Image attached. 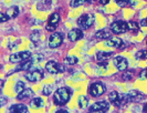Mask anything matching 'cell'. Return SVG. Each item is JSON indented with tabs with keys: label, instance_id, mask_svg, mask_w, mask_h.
<instances>
[{
	"label": "cell",
	"instance_id": "cell-5",
	"mask_svg": "<svg viewBox=\"0 0 147 113\" xmlns=\"http://www.w3.org/2000/svg\"><path fill=\"white\" fill-rule=\"evenodd\" d=\"M111 30L112 32L116 33V35H121V33H124L128 30V23L125 21H122V20H118L115 21L111 24Z\"/></svg>",
	"mask_w": 147,
	"mask_h": 113
},
{
	"label": "cell",
	"instance_id": "cell-11",
	"mask_svg": "<svg viewBox=\"0 0 147 113\" xmlns=\"http://www.w3.org/2000/svg\"><path fill=\"white\" fill-rule=\"evenodd\" d=\"M114 66L117 68L118 71H125L127 70V67H128V62H127V59L124 58V57H116L114 59Z\"/></svg>",
	"mask_w": 147,
	"mask_h": 113
},
{
	"label": "cell",
	"instance_id": "cell-7",
	"mask_svg": "<svg viewBox=\"0 0 147 113\" xmlns=\"http://www.w3.org/2000/svg\"><path fill=\"white\" fill-rule=\"evenodd\" d=\"M24 78H26L29 82H38V81H40V80L43 79V73H42L41 70L34 69V70L28 71V72L26 73V75H24Z\"/></svg>",
	"mask_w": 147,
	"mask_h": 113
},
{
	"label": "cell",
	"instance_id": "cell-2",
	"mask_svg": "<svg viewBox=\"0 0 147 113\" xmlns=\"http://www.w3.org/2000/svg\"><path fill=\"white\" fill-rule=\"evenodd\" d=\"M143 99H144V94L142 92L137 90H133L121 97V103H122V106H125L131 102H140Z\"/></svg>",
	"mask_w": 147,
	"mask_h": 113
},
{
	"label": "cell",
	"instance_id": "cell-27",
	"mask_svg": "<svg viewBox=\"0 0 147 113\" xmlns=\"http://www.w3.org/2000/svg\"><path fill=\"white\" fill-rule=\"evenodd\" d=\"M135 58L137 60H145V59H147V50H140L138 52H136Z\"/></svg>",
	"mask_w": 147,
	"mask_h": 113
},
{
	"label": "cell",
	"instance_id": "cell-38",
	"mask_svg": "<svg viewBox=\"0 0 147 113\" xmlns=\"http://www.w3.org/2000/svg\"><path fill=\"white\" fill-rule=\"evenodd\" d=\"M1 106H5V104H6V102H7V99L5 98V97H3V95H1Z\"/></svg>",
	"mask_w": 147,
	"mask_h": 113
},
{
	"label": "cell",
	"instance_id": "cell-42",
	"mask_svg": "<svg viewBox=\"0 0 147 113\" xmlns=\"http://www.w3.org/2000/svg\"><path fill=\"white\" fill-rule=\"evenodd\" d=\"M100 2H101L102 5H107V3L110 2V0H100Z\"/></svg>",
	"mask_w": 147,
	"mask_h": 113
},
{
	"label": "cell",
	"instance_id": "cell-33",
	"mask_svg": "<svg viewBox=\"0 0 147 113\" xmlns=\"http://www.w3.org/2000/svg\"><path fill=\"white\" fill-rule=\"evenodd\" d=\"M30 39H31L32 42H37V41H39V39H40V33L38 31H33L32 35L30 36Z\"/></svg>",
	"mask_w": 147,
	"mask_h": 113
},
{
	"label": "cell",
	"instance_id": "cell-12",
	"mask_svg": "<svg viewBox=\"0 0 147 113\" xmlns=\"http://www.w3.org/2000/svg\"><path fill=\"white\" fill-rule=\"evenodd\" d=\"M105 45H107V47H111V48H116V49H123V48H125V43L121 40V39H117V38H115V39H107L106 40V42H105Z\"/></svg>",
	"mask_w": 147,
	"mask_h": 113
},
{
	"label": "cell",
	"instance_id": "cell-1",
	"mask_svg": "<svg viewBox=\"0 0 147 113\" xmlns=\"http://www.w3.org/2000/svg\"><path fill=\"white\" fill-rule=\"evenodd\" d=\"M71 98V90L69 88H60L54 92L53 95V102L57 106H64L69 102V100Z\"/></svg>",
	"mask_w": 147,
	"mask_h": 113
},
{
	"label": "cell",
	"instance_id": "cell-21",
	"mask_svg": "<svg viewBox=\"0 0 147 113\" xmlns=\"http://www.w3.org/2000/svg\"><path fill=\"white\" fill-rule=\"evenodd\" d=\"M19 8L17 7V6H13V7H11L10 9H8L7 11V15L10 17V18H16L17 16L19 15Z\"/></svg>",
	"mask_w": 147,
	"mask_h": 113
},
{
	"label": "cell",
	"instance_id": "cell-43",
	"mask_svg": "<svg viewBox=\"0 0 147 113\" xmlns=\"http://www.w3.org/2000/svg\"><path fill=\"white\" fill-rule=\"evenodd\" d=\"M143 111H144L145 113H147V103L144 106V108H143Z\"/></svg>",
	"mask_w": 147,
	"mask_h": 113
},
{
	"label": "cell",
	"instance_id": "cell-32",
	"mask_svg": "<svg viewBox=\"0 0 147 113\" xmlns=\"http://www.w3.org/2000/svg\"><path fill=\"white\" fill-rule=\"evenodd\" d=\"M83 2H84V0H71L70 6L72 8H78V7H80V6H82Z\"/></svg>",
	"mask_w": 147,
	"mask_h": 113
},
{
	"label": "cell",
	"instance_id": "cell-8",
	"mask_svg": "<svg viewBox=\"0 0 147 113\" xmlns=\"http://www.w3.org/2000/svg\"><path fill=\"white\" fill-rule=\"evenodd\" d=\"M105 90L106 89H105L103 83L95 82L93 83V84H91V87L88 89V92H90V94L92 97H100V95H102L104 92H105Z\"/></svg>",
	"mask_w": 147,
	"mask_h": 113
},
{
	"label": "cell",
	"instance_id": "cell-26",
	"mask_svg": "<svg viewBox=\"0 0 147 113\" xmlns=\"http://www.w3.org/2000/svg\"><path fill=\"white\" fill-rule=\"evenodd\" d=\"M133 74H134V71H123V74H122V80H124V81H129V80H132L133 78Z\"/></svg>",
	"mask_w": 147,
	"mask_h": 113
},
{
	"label": "cell",
	"instance_id": "cell-40",
	"mask_svg": "<svg viewBox=\"0 0 147 113\" xmlns=\"http://www.w3.org/2000/svg\"><path fill=\"white\" fill-rule=\"evenodd\" d=\"M140 26H142V27H147V20H146V18H145V19H143V20L140 21Z\"/></svg>",
	"mask_w": 147,
	"mask_h": 113
},
{
	"label": "cell",
	"instance_id": "cell-45",
	"mask_svg": "<svg viewBox=\"0 0 147 113\" xmlns=\"http://www.w3.org/2000/svg\"><path fill=\"white\" fill-rule=\"evenodd\" d=\"M146 45H147V38H146Z\"/></svg>",
	"mask_w": 147,
	"mask_h": 113
},
{
	"label": "cell",
	"instance_id": "cell-30",
	"mask_svg": "<svg viewBox=\"0 0 147 113\" xmlns=\"http://www.w3.org/2000/svg\"><path fill=\"white\" fill-rule=\"evenodd\" d=\"M121 99V95L118 94L116 91H113V92H111L110 94H109V100H110L111 102L113 103V102H115V101H117Z\"/></svg>",
	"mask_w": 147,
	"mask_h": 113
},
{
	"label": "cell",
	"instance_id": "cell-29",
	"mask_svg": "<svg viewBox=\"0 0 147 113\" xmlns=\"http://www.w3.org/2000/svg\"><path fill=\"white\" fill-rule=\"evenodd\" d=\"M115 2L117 3V6L122 8L129 7L132 5V0H115Z\"/></svg>",
	"mask_w": 147,
	"mask_h": 113
},
{
	"label": "cell",
	"instance_id": "cell-34",
	"mask_svg": "<svg viewBox=\"0 0 147 113\" xmlns=\"http://www.w3.org/2000/svg\"><path fill=\"white\" fill-rule=\"evenodd\" d=\"M9 16L7 15V14H0V21L3 23V22H6V21H8L9 20Z\"/></svg>",
	"mask_w": 147,
	"mask_h": 113
},
{
	"label": "cell",
	"instance_id": "cell-25",
	"mask_svg": "<svg viewBox=\"0 0 147 113\" xmlns=\"http://www.w3.org/2000/svg\"><path fill=\"white\" fill-rule=\"evenodd\" d=\"M88 98L85 95H80V98H79V106L81 109H84V108L88 106Z\"/></svg>",
	"mask_w": 147,
	"mask_h": 113
},
{
	"label": "cell",
	"instance_id": "cell-19",
	"mask_svg": "<svg viewBox=\"0 0 147 113\" xmlns=\"http://www.w3.org/2000/svg\"><path fill=\"white\" fill-rule=\"evenodd\" d=\"M50 7H51V0H41L37 6L38 10H41V11L49 10Z\"/></svg>",
	"mask_w": 147,
	"mask_h": 113
},
{
	"label": "cell",
	"instance_id": "cell-35",
	"mask_svg": "<svg viewBox=\"0 0 147 113\" xmlns=\"http://www.w3.org/2000/svg\"><path fill=\"white\" fill-rule=\"evenodd\" d=\"M140 80H147V68L144 69L140 73Z\"/></svg>",
	"mask_w": 147,
	"mask_h": 113
},
{
	"label": "cell",
	"instance_id": "cell-17",
	"mask_svg": "<svg viewBox=\"0 0 147 113\" xmlns=\"http://www.w3.org/2000/svg\"><path fill=\"white\" fill-rule=\"evenodd\" d=\"M95 37L97 39H102V40H107V39H111L112 38V32H110L109 30H98L95 33Z\"/></svg>",
	"mask_w": 147,
	"mask_h": 113
},
{
	"label": "cell",
	"instance_id": "cell-37",
	"mask_svg": "<svg viewBox=\"0 0 147 113\" xmlns=\"http://www.w3.org/2000/svg\"><path fill=\"white\" fill-rule=\"evenodd\" d=\"M98 66L102 67V68L106 69L107 68V61H103V62H98Z\"/></svg>",
	"mask_w": 147,
	"mask_h": 113
},
{
	"label": "cell",
	"instance_id": "cell-31",
	"mask_svg": "<svg viewBox=\"0 0 147 113\" xmlns=\"http://www.w3.org/2000/svg\"><path fill=\"white\" fill-rule=\"evenodd\" d=\"M78 58L76 57H66L65 59H64V62L67 63V64H70V66H73V64H76L78 63Z\"/></svg>",
	"mask_w": 147,
	"mask_h": 113
},
{
	"label": "cell",
	"instance_id": "cell-13",
	"mask_svg": "<svg viewBox=\"0 0 147 113\" xmlns=\"http://www.w3.org/2000/svg\"><path fill=\"white\" fill-rule=\"evenodd\" d=\"M67 37L71 41H78L83 38V32H82V29H72L67 33Z\"/></svg>",
	"mask_w": 147,
	"mask_h": 113
},
{
	"label": "cell",
	"instance_id": "cell-22",
	"mask_svg": "<svg viewBox=\"0 0 147 113\" xmlns=\"http://www.w3.org/2000/svg\"><path fill=\"white\" fill-rule=\"evenodd\" d=\"M31 106H33V108H42L44 106V102L42 101V99L41 98H34L32 99V101H31Z\"/></svg>",
	"mask_w": 147,
	"mask_h": 113
},
{
	"label": "cell",
	"instance_id": "cell-15",
	"mask_svg": "<svg viewBox=\"0 0 147 113\" xmlns=\"http://www.w3.org/2000/svg\"><path fill=\"white\" fill-rule=\"evenodd\" d=\"M34 63V61L32 59H27V60L22 61L19 63L18 68H17V71H24V70H30L31 69V66Z\"/></svg>",
	"mask_w": 147,
	"mask_h": 113
},
{
	"label": "cell",
	"instance_id": "cell-16",
	"mask_svg": "<svg viewBox=\"0 0 147 113\" xmlns=\"http://www.w3.org/2000/svg\"><path fill=\"white\" fill-rule=\"evenodd\" d=\"M114 54V52H106V51H98L96 53V60L97 62H103V61H107Z\"/></svg>",
	"mask_w": 147,
	"mask_h": 113
},
{
	"label": "cell",
	"instance_id": "cell-24",
	"mask_svg": "<svg viewBox=\"0 0 147 113\" xmlns=\"http://www.w3.org/2000/svg\"><path fill=\"white\" fill-rule=\"evenodd\" d=\"M24 89H26V87H24V83L22 82V81H18V82L15 84V88H13V90H15V92L17 94L21 93Z\"/></svg>",
	"mask_w": 147,
	"mask_h": 113
},
{
	"label": "cell",
	"instance_id": "cell-44",
	"mask_svg": "<svg viewBox=\"0 0 147 113\" xmlns=\"http://www.w3.org/2000/svg\"><path fill=\"white\" fill-rule=\"evenodd\" d=\"M86 1H88V2H90V3H92V2H94L95 0H86Z\"/></svg>",
	"mask_w": 147,
	"mask_h": 113
},
{
	"label": "cell",
	"instance_id": "cell-28",
	"mask_svg": "<svg viewBox=\"0 0 147 113\" xmlns=\"http://www.w3.org/2000/svg\"><path fill=\"white\" fill-rule=\"evenodd\" d=\"M53 90H54V87H53V85H51V84H47V85H44L42 92H43L44 95H47V97H48V95L52 94Z\"/></svg>",
	"mask_w": 147,
	"mask_h": 113
},
{
	"label": "cell",
	"instance_id": "cell-36",
	"mask_svg": "<svg viewBox=\"0 0 147 113\" xmlns=\"http://www.w3.org/2000/svg\"><path fill=\"white\" fill-rule=\"evenodd\" d=\"M57 27H58V24H50V23H48V24L45 26V29L48 31H52V32H53V31L55 30Z\"/></svg>",
	"mask_w": 147,
	"mask_h": 113
},
{
	"label": "cell",
	"instance_id": "cell-18",
	"mask_svg": "<svg viewBox=\"0 0 147 113\" xmlns=\"http://www.w3.org/2000/svg\"><path fill=\"white\" fill-rule=\"evenodd\" d=\"M32 95H33V91L31 90V89H24L21 93H19L17 95V99L18 100H26V99L31 98Z\"/></svg>",
	"mask_w": 147,
	"mask_h": 113
},
{
	"label": "cell",
	"instance_id": "cell-4",
	"mask_svg": "<svg viewBox=\"0 0 147 113\" xmlns=\"http://www.w3.org/2000/svg\"><path fill=\"white\" fill-rule=\"evenodd\" d=\"M45 70L49 73H51V74H58V73H61V72H64L65 71L64 67L62 64H59L55 61H49L45 64Z\"/></svg>",
	"mask_w": 147,
	"mask_h": 113
},
{
	"label": "cell",
	"instance_id": "cell-10",
	"mask_svg": "<svg viewBox=\"0 0 147 113\" xmlns=\"http://www.w3.org/2000/svg\"><path fill=\"white\" fill-rule=\"evenodd\" d=\"M110 109V103L106 101H100V102H95L92 106H90V111L91 112H105Z\"/></svg>",
	"mask_w": 147,
	"mask_h": 113
},
{
	"label": "cell",
	"instance_id": "cell-46",
	"mask_svg": "<svg viewBox=\"0 0 147 113\" xmlns=\"http://www.w3.org/2000/svg\"><path fill=\"white\" fill-rule=\"evenodd\" d=\"M146 20H147V18H146Z\"/></svg>",
	"mask_w": 147,
	"mask_h": 113
},
{
	"label": "cell",
	"instance_id": "cell-41",
	"mask_svg": "<svg viewBox=\"0 0 147 113\" xmlns=\"http://www.w3.org/2000/svg\"><path fill=\"white\" fill-rule=\"evenodd\" d=\"M67 111H66L65 109H58L57 111H55V113H66Z\"/></svg>",
	"mask_w": 147,
	"mask_h": 113
},
{
	"label": "cell",
	"instance_id": "cell-9",
	"mask_svg": "<svg viewBox=\"0 0 147 113\" xmlns=\"http://www.w3.org/2000/svg\"><path fill=\"white\" fill-rule=\"evenodd\" d=\"M31 57V53L29 51H23V52H18L15 53V54H11L10 58H9V61L11 63H20L22 61L27 60Z\"/></svg>",
	"mask_w": 147,
	"mask_h": 113
},
{
	"label": "cell",
	"instance_id": "cell-20",
	"mask_svg": "<svg viewBox=\"0 0 147 113\" xmlns=\"http://www.w3.org/2000/svg\"><path fill=\"white\" fill-rule=\"evenodd\" d=\"M59 21H60V15L58 12H54L53 15H51L49 17L48 23H50V24H58Z\"/></svg>",
	"mask_w": 147,
	"mask_h": 113
},
{
	"label": "cell",
	"instance_id": "cell-3",
	"mask_svg": "<svg viewBox=\"0 0 147 113\" xmlns=\"http://www.w3.org/2000/svg\"><path fill=\"white\" fill-rule=\"evenodd\" d=\"M95 21V16L93 14H86V15L81 16L78 19V24L82 30H86L88 28H91L93 26V23Z\"/></svg>",
	"mask_w": 147,
	"mask_h": 113
},
{
	"label": "cell",
	"instance_id": "cell-6",
	"mask_svg": "<svg viewBox=\"0 0 147 113\" xmlns=\"http://www.w3.org/2000/svg\"><path fill=\"white\" fill-rule=\"evenodd\" d=\"M63 42V33L61 32H53L49 38V47L51 49L58 48Z\"/></svg>",
	"mask_w": 147,
	"mask_h": 113
},
{
	"label": "cell",
	"instance_id": "cell-39",
	"mask_svg": "<svg viewBox=\"0 0 147 113\" xmlns=\"http://www.w3.org/2000/svg\"><path fill=\"white\" fill-rule=\"evenodd\" d=\"M18 45H19L18 42H13V43H10V45H9V48H11V49H16V48L18 47Z\"/></svg>",
	"mask_w": 147,
	"mask_h": 113
},
{
	"label": "cell",
	"instance_id": "cell-14",
	"mask_svg": "<svg viewBox=\"0 0 147 113\" xmlns=\"http://www.w3.org/2000/svg\"><path fill=\"white\" fill-rule=\"evenodd\" d=\"M9 112L11 113H27L28 112V106L22 104V103H17V104H13L9 108Z\"/></svg>",
	"mask_w": 147,
	"mask_h": 113
},
{
	"label": "cell",
	"instance_id": "cell-23",
	"mask_svg": "<svg viewBox=\"0 0 147 113\" xmlns=\"http://www.w3.org/2000/svg\"><path fill=\"white\" fill-rule=\"evenodd\" d=\"M128 23V30L134 32V33H137L138 30H140V26H138V23H136L135 21H129Z\"/></svg>",
	"mask_w": 147,
	"mask_h": 113
}]
</instances>
